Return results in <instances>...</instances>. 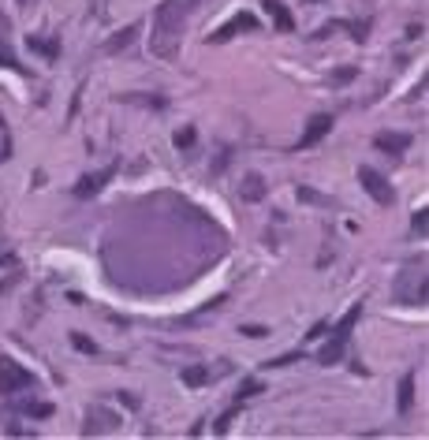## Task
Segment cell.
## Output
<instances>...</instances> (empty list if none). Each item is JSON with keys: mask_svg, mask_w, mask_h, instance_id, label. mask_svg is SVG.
<instances>
[{"mask_svg": "<svg viewBox=\"0 0 429 440\" xmlns=\"http://www.w3.org/2000/svg\"><path fill=\"white\" fill-rule=\"evenodd\" d=\"M206 381H209V370L206 366H187L183 370V384H187V388H202Z\"/></svg>", "mask_w": 429, "mask_h": 440, "instance_id": "e0dca14e", "label": "cell"}, {"mask_svg": "<svg viewBox=\"0 0 429 440\" xmlns=\"http://www.w3.org/2000/svg\"><path fill=\"white\" fill-rule=\"evenodd\" d=\"M359 183H362V190H366L373 202H377V206H392V198H396V195H392V183L381 176L377 168L362 165V168H359Z\"/></svg>", "mask_w": 429, "mask_h": 440, "instance_id": "3957f363", "label": "cell"}, {"mask_svg": "<svg viewBox=\"0 0 429 440\" xmlns=\"http://www.w3.org/2000/svg\"><path fill=\"white\" fill-rule=\"evenodd\" d=\"M373 142H377V149L381 153H389V157H400L407 146H411V138L407 135H400V131H381L377 138H373Z\"/></svg>", "mask_w": 429, "mask_h": 440, "instance_id": "9c48e42d", "label": "cell"}, {"mask_svg": "<svg viewBox=\"0 0 429 440\" xmlns=\"http://www.w3.org/2000/svg\"><path fill=\"white\" fill-rule=\"evenodd\" d=\"M411 224H414V232H418V235H426V228H429V209H418Z\"/></svg>", "mask_w": 429, "mask_h": 440, "instance_id": "44dd1931", "label": "cell"}, {"mask_svg": "<svg viewBox=\"0 0 429 440\" xmlns=\"http://www.w3.org/2000/svg\"><path fill=\"white\" fill-rule=\"evenodd\" d=\"M306 4H321V0H306Z\"/></svg>", "mask_w": 429, "mask_h": 440, "instance_id": "83f0119b", "label": "cell"}, {"mask_svg": "<svg viewBox=\"0 0 429 440\" xmlns=\"http://www.w3.org/2000/svg\"><path fill=\"white\" fill-rule=\"evenodd\" d=\"M359 317H362V303H355V306L347 310V314L340 317V325L332 328V340H336V343H347V340H351V328H355Z\"/></svg>", "mask_w": 429, "mask_h": 440, "instance_id": "30bf717a", "label": "cell"}, {"mask_svg": "<svg viewBox=\"0 0 429 440\" xmlns=\"http://www.w3.org/2000/svg\"><path fill=\"white\" fill-rule=\"evenodd\" d=\"M269 328H262V325H243V336H250V340H262Z\"/></svg>", "mask_w": 429, "mask_h": 440, "instance_id": "484cf974", "label": "cell"}, {"mask_svg": "<svg viewBox=\"0 0 429 440\" xmlns=\"http://www.w3.org/2000/svg\"><path fill=\"white\" fill-rule=\"evenodd\" d=\"M71 343H75V347H79V351H86V355H93V351H98V347H93V340L79 336V332H75V336H71Z\"/></svg>", "mask_w": 429, "mask_h": 440, "instance_id": "7402d4cb", "label": "cell"}, {"mask_svg": "<svg viewBox=\"0 0 429 440\" xmlns=\"http://www.w3.org/2000/svg\"><path fill=\"white\" fill-rule=\"evenodd\" d=\"M112 172H116V168H101V172H90V176H82L79 183H75V195H79V198H93V195H98V190L112 179Z\"/></svg>", "mask_w": 429, "mask_h": 440, "instance_id": "52a82bcc", "label": "cell"}, {"mask_svg": "<svg viewBox=\"0 0 429 440\" xmlns=\"http://www.w3.org/2000/svg\"><path fill=\"white\" fill-rule=\"evenodd\" d=\"M299 198L303 202H314V206H332L329 198H321V195H314V190H299Z\"/></svg>", "mask_w": 429, "mask_h": 440, "instance_id": "d4e9b609", "label": "cell"}, {"mask_svg": "<svg viewBox=\"0 0 429 440\" xmlns=\"http://www.w3.org/2000/svg\"><path fill=\"white\" fill-rule=\"evenodd\" d=\"M243 30H257V19L250 12H235L224 26H217L209 34V45H224V41H232L235 34H243Z\"/></svg>", "mask_w": 429, "mask_h": 440, "instance_id": "277c9868", "label": "cell"}, {"mask_svg": "<svg viewBox=\"0 0 429 440\" xmlns=\"http://www.w3.org/2000/svg\"><path fill=\"white\" fill-rule=\"evenodd\" d=\"M343 347H347V343H336V340H329V347H325V351H321V355H317V362H321V366H336V362L343 358Z\"/></svg>", "mask_w": 429, "mask_h": 440, "instance_id": "2e32d148", "label": "cell"}, {"mask_svg": "<svg viewBox=\"0 0 429 440\" xmlns=\"http://www.w3.org/2000/svg\"><path fill=\"white\" fill-rule=\"evenodd\" d=\"M239 198H243V202H262V198H265V179L250 172V176H246L243 183H239Z\"/></svg>", "mask_w": 429, "mask_h": 440, "instance_id": "8fae6325", "label": "cell"}, {"mask_svg": "<svg viewBox=\"0 0 429 440\" xmlns=\"http://www.w3.org/2000/svg\"><path fill=\"white\" fill-rule=\"evenodd\" d=\"M292 362H299V355H280V358H269L265 366H269V370H280V366H292Z\"/></svg>", "mask_w": 429, "mask_h": 440, "instance_id": "cb8c5ba5", "label": "cell"}, {"mask_svg": "<svg viewBox=\"0 0 429 440\" xmlns=\"http://www.w3.org/2000/svg\"><path fill=\"white\" fill-rule=\"evenodd\" d=\"M262 4H265V12H269L273 26L280 30V34H292V30H295V19H292V12H287L284 0H262Z\"/></svg>", "mask_w": 429, "mask_h": 440, "instance_id": "ba28073f", "label": "cell"}, {"mask_svg": "<svg viewBox=\"0 0 429 440\" xmlns=\"http://www.w3.org/2000/svg\"><path fill=\"white\" fill-rule=\"evenodd\" d=\"M19 411L30 414V418H52V403H45V400H23V403H19Z\"/></svg>", "mask_w": 429, "mask_h": 440, "instance_id": "5bb4252c", "label": "cell"}, {"mask_svg": "<svg viewBox=\"0 0 429 440\" xmlns=\"http://www.w3.org/2000/svg\"><path fill=\"white\" fill-rule=\"evenodd\" d=\"M176 146H179V149H190V146H195V127H183V131H176Z\"/></svg>", "mask_w": 429, "mask_h": 440, "instance_id": "ffe728a7", "label": "cell"}, {"mask_svg": "<svg viewBox=\"0 0 429 440\" xmlns=\"http://www.w3.org/2000/svg\"><path fill=\"white\" fill-rule=\"evenodd\" d=\"M257 392H262V381H257V377H250V381H243V388H239V403L243 400H254V395Z\"/></svg>", "mask_w": 429, "mask_h": 440, "instance_id": "d6986e66", "label": "cell"}, {"mask_svg": "<svg viewBox=\"0 0 429 440\" xmlns=\"http://www.w3.org/2000/svg\"><path fill=\"white\" fill-rule=\"evenodd\" d=\"M0 160H4V153H0Z\"/></svg>", "mask_w": 429, "mask_h": 440, "instance_id": "f1b7e54d", "label": "cell"}, {"mask_svg": "<svg viewBox=\"0 0 429 440\" xmlns=\"http://www.w3.org/2000/svg\"><path fill=\"white\" fill-rule=\"evenodd\" d=\"M355 79V68H340L336 75H332V86H343V82H351Z\"/></svg>", "mask_w": 429, "mask_h": 440, "instance_id": "603a6c76", "label": "cell"}, {"mask_svg": "<svg viewBox=\"0 0 429 440\" xmlns=\"http://www.w3.org/2000/svg\"><path fill=\"white\" fill-rule=\"evenodd\" d=\"M112 429H120V414L105 411V407H93V411H86V425H82L86 437H93V433H112Z\"/></svg>", "mask_w": 429, "mask_h": 440, "instance_id": "5b68a950", "label": "cell"}, {"mask_svg": "<svg viewBox=\"0 0 429 440\" xmlns=\"http://www.w3.org/2000/svg\"><path fill=\"white\" fill-rule=\"evenodd\" d=\"M183 19H187L183 0H165V4H157V12H153V34H149V52H153V56L176 60L179 41H183Z\"/></svg>", "mask_w": 429, "mask_h": 440, "instance_id": "6da1fadb", "label": "cell"}, {"mask_svg": "<svg viewBox=\"0 0 429 440\" xmlns=\"http://www.w3.org/2000/svg\"><path fill=\"white\" fill-rule=\"evenodd\" d=\"M135 34H138V26H123V30H120V34H116V38L109 41V45H105V49H109V52H120V49H131V41H135Z\"/></svg>", "mask_w": 429, "mask_h": 440, "instance_id": "9a60e30c", "label": "cell"}, {"mask_svg": "<svg viewBox=\"0 0 429 440\" xmlns=\"http://www.w3.org/2000/svg\"><path fill=\"white\" fill-rule=\"evenodd\" d=\"M414 407V373H403V381H400V395H396V411L407 414Z\"/></svg>", "mask_w": 429, "mask_h": 440, "instance_id": "7c38bea8", "label": "cell"}, {"mask_svg": "<svg viewBox=\"0 0 429 440\" xmlns=\"http://www.w3.org/2000/svg\"><path fill=\"white\" fill-rule=\"evenodd\" d=\"M332 123H336V120H332V116H329V112H317V116H314V120H310V123H306V131H303V138H299V149H310V146H317V142H321V138H325V135L332 131Z\"/></svg>", "mask_w": 429, "mask_h": 440, "instance_id": "8992f818", "label": "cell"}, {"mask_svg": "<svg viewBox=\"0 0 429 440\" xmlns=\"http://www.w3.org/2000/svg\"><path fill=\"white\" fill-rule=\"evenodd\" d=\"M30 49H34V52H41L45 60H57V56H60L57 38H38V34H30Z\"/></svg>", "mask_w": 429, "mask_h": 440, "instance_id": "4fadbf2b", "label": "cell"}, {"mask_svg": "<svg viewBox=\"0 0 429 440\" xmlns=\"http://www.w3.org/2000/svg\"><path fill=\"white\" fill-rule=\"evenodd\" d=\"M0 68H8V71H23V63L15 60V52L8 49V45H0Z\"/></svg>", "mask_w": 429, "mask_h": 440, "instance_id": "ac0fdd59", "label": "cell"}, {"mask_svg": "<svg viewBox=\"0 0 429 440\" xmlns=\"http://www.w3.org/2000/svg\"><path fill=\"white\" fill-rule=\"evenodd\" d=\"M30 388H38V377H34V373H30L27 366H19L15 358L0 355V392L12 400V395H23Z\"/></svg>", "mask_w": 429, "mask_h": 440, "instance_id": "7a4b0ae2", "label": "cell"}, {"mask_svg": "<svg viewBox=\"0 0 429 440\" xmlns=\"http://www.w3.org/2000/svg\"><path fill=\"white\" fill-rule=\"evenodd\" d=\"M19 4H34V0H19Z\"/></svg>", "mask_w": 429, "mask_h": 440, "instance_id": "4316f807", "label": "cell"}]
</instances>
